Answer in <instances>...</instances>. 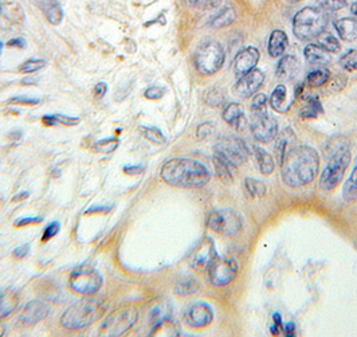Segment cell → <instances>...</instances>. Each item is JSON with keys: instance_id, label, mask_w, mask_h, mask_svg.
Returning <instances> with one entry per match:
<instances>
[{"instance_id": "1", "label": "cell", "mask_w": 357, "mask_h": 337, "mask_svg": "<svg viewBox=\"0 0 357 337\" xmlns=\"http://www.w3.org/2000/svg\"><path fill=\"white\" fill-rule=\"evenodd\" d=\"M282 179L291 189L311 183L320 171V156L311 146H297L281 166Z\"/></svg>"}, {"instance_id": "2", "label": "cell", "mask_w": 357, "mask_h": 337, "mask_svg": "<svg viewBox=\"0 0 357 337\" xmlns=\"http://www.w3.org/2000/svg\"><path fill=\"white\" fill-rule=\"evenodd\" d=\"M162 179L171 187L176 189H202L204 187L211 175L203 164L192 159H172L162 168Z\"/></svg>"}, {"instance_id": "3", "label": "cell", "mask_w": 357, "mask_h": 337, "mask_svg": "<svg viewBox=\"0 0 357 337\" xmlns=\"http://www.w3.org/2000/svg\"><path fill=\"white\" fill-rule=\"evenodd\" d=\"M106 311V305L98 298H85L73 304L61 317V325L69 331L84 329L99 320Z\"/></svg>"}, {"instance_id": "4", "label": "cell", "mask_w": 357, "mask_h": 337, "mask_svg": "<svg viewBox=\"0 0 357 337\" xmlns=\"http://www.w3.org/2000/svg\"><path fill=\"white\" fill-rule=\"evenodd\" d=\"M328 26L324 11L316 7H304L293 18V32L300 41H311L318 38Z\"/></svg>"}, {"instance_id": "5", "label": "cell", "mask_w": 357, "mask_h": 337, "mask_svg": "<svg viewBox=\"0 0 357 337\" xmlns=\"http://www.w3.org/2000/svg\"><path fill=\"white\" fill-rule=\"evenodd\" d=\"M351 149L348 143L344 142L342 144L334 146L329 162L320 177V187L324 191H332L344 179L345 171L351 163Z\"/></svg>"}, {"instance_id": "6", "label": "cell", "mask_w": 357, "mask_h": 337, "mask_svg": "<svg viewBox=\"0 0 357 337\" xmlns=\"http://www.w3.org/2000/svg\"><path fill=\"white\" fill-rule=\"evenodd\" d=\"M226 54L220 44L207 41L195 51V68L202 75H213L219 72L224 64Z\"/></svg>"}, {"instance_id": "7", "label": "cell", "mask_w": 357, "mask_h": 337, "mask_svg": "<svg viewBox=\"0 0 357 337\" xmlns=\"http://www.w3.org/2000/svg\"><path fill=\"white\" fill-rule=\"evenodd\" d=\"M70 288L82 296H93L102 287V276L93 266L82 265L75 267L70 276Z\"/></svg>"}, {"instance_id": "8", "label": "cell", "mask_w": 357, "mask_h": 337, "mask_svg": "<svg viewBox=\"0 0 357 337\" xmlns=\"http://www.w3.org/2000/svg\"><path fill=\"white\" fill-rule=\"evenodd\" d=\"M139 312L135 308L121 309L109 314L99 329V336L119 337L132 329L137 321Z\"/></svg>"}, {"instance_id": "9", "label": "cell", "mask_w": 357, "mask_h": 337, "mask_svg": "<svg viewBox=\"0 0 357 337\" xmlns=\"http://www.w3.org/2000/svg\"><path fill=\"white\" fill-rule=\"evenodd\" d=\"M207 226L218 234L234 237L242 230V218L231 209L218 210L209 215Z\"/></svg>"}, {"instance_id": "10", "label": "cell", "mask_w": 357, "mask_h": 337, "mask_svg": "<svg viewBox=\"0 0 357 337\" xmlns=\"http://www.w3.org/2000/svg\"><path fill=\"white\" fill-rule=\"evenodd\" d=\"M238 264L229 257H216L209 266V281L213 287H226L231 284L238 276Z\"/></svg>"}, {"instance_id": "11", "label": "cell", "mask_w": 357, "mask_h": 337, "mask_svg": "<svg viewBox=\"0 0 357 337\" xmlns=\"http://www.w3.org/2000/svg\"><path fill=\"white\" fill-rule=\"evenodd\" d=\"M215 155L230 163L233 167L242 166L249 156V148L240 139H223L215 145Z\"/></svg>"}, {"instance_id": "12", "label": "cell", "mask_w": 357, "mask_h": 337, "mask_svg": "<svg viewBox=\"0 0 357 337\" xmlns=\"http://www.w3.org/2000/svg\"><path fill=\"white\" fill-rule=\"evenodd\" d=\"M250 129L255 140L261 143H270L278 135V122L269 113H251Z\"/></svg>"}, {"instance_id": "13", "label": "cell", "mask_w": 357, "mask_h": 337, "mask_svg": "<svg viewBox=\"0 0 357 337\" xmlns=\"http://www.w3.org/2000/svg\"><path fill=\"white\" fill-rule=\"evenodd\" d=\"M264 82V74L260 69H253L239 77L233 88V93L240 98H250L254 96Z\"/></svg>"}, {"instance_id": "14", "label": "cell", "mask_w": 357, "mask_h": 337, "mask_svg": "<svg viewBox=\"0 0 357 337\" xmlns=\"http://www.w3.org/2000/svg\"><path fill=\"white\" fill-rule=\"evenodd\" d=\"M297 148V136L291 128H285L280 135H277L276 145H274V155L276 160L280 166H282L287 160V157L296 151Z\"/></svg>"}, {"instance_id": "15", "label": "cell", "mask_w": 357, "mask_h": 337, "mask_svg": "<svg viewBox=\"0 0 357 337\" xmlns=\"http://www.w3.org/2000/svg\"><path fill=\"white\" fill-rule=\"evenodd\" d=\"M214 320L213 308L206 302L192 304L186 312V322L192 328H204Z\"/></svg>"}, {"instance_id": "16", "label": "cell", "mask_w": 357, "mask_h": 337, "mask_svg": "<svg viewBox=\"0 0 357 337\" xmlns=\"http://www.w3.org/2000/svg\"><path fill=\"white\" fill-rule=\"evenodd\" d=\"M216 251H215V244L213 240L207 238L202 242L197 249L193 251L191 257V266L196 270H207L209 266L213 264L216 258Z\"/></svg>"}, {"instance_id": "17", "label": "cell", "mask_w": 357, "mask_h": 337, "mask_svg": "<svg viewBox=\"0 0 357 337\" xmlns=\"http://www.w3.org/2000/svg\"><path fill=\"white\" fill-rule=\"evenodd\" d=\"M48 312H50V308L48 304L39 300H34V301H30L22 309L19 321L26 327H31L45 320L48 316Z\"/></svg>"}, {"instance_id": "18", "label": "cell", "mask_w": 357, "mask_h": 337, "mask_svg": "<svg viewBox=\"0 0 357 337\" xmlns=\"http://www.w3.org/2000/svg\"><path fill=\"white\" fill-rule=\"evenodd\" d=\"M258 61H260V51L257 48H243L235 57V62H234L235 74L239 77L246 73L251 72L258 65Z\"/></svg>"}, {"instance_id": "19", "label": "cell", "mask_w": 357, "mask_h": 337, "mask_svg": "<svg viewBox=\"0 0 357 337\" xmlns=\"http://www.w3.org/2000/svg\"><path fill=\"white\" fill-rule=\"evenodd\" d=\"M223 120L226 121L230 126H233L238 131H244V128L247 126L244 109H243L242 105H239L237 102H231L224 108Z\"/></svg>"}, {"instance_id": "20", "label": "cell", "mask_w": 357, "mask_h": 337, "mask_svg": "<svg viewBox=\"0 0 357 337\" xmlns=\"http://www.w3.org/2000/svg\"><path fill=\"white\" fill-rule=\"evenodd\" d=\"M289 46V39L285 31L274 30L269 38L267 52L271 58H280L285 54L286 48Z\"/></svg>"}, {"instance_id": "21", "label": "cell", "mask_w": 357, "mask_h": 337, "mask_svg": "<svg viewBox=\"0 0 357 337\" xmlns=\"http://www.w3.org/2000/svg\"><path fill=\"white\" fill-rule=\"evenodd\" d=\"M300 62L296 57L285 55L281 58L278 66H277V77L284 81H291L300 74Z\"/></svg>"}, {"instance_id": "22", "label": "cell", "mask_w": 357, "mask_h": 337, "mask_svg": "<svg viewBox=\"0 0 357 337\" xmlns=\"http://www.w3.org/2000/svg\"><path fill=\"white\" fill-rule=\"evenodd\" d=\"M305 58L313 66L322 68L331 62V52H328L324 48H321L318 44H310L305 48Z\"/></svg>"}, {"instance_id": "23", "label": "cell", "mask_w": 357, "mask_h": 337, "mask_svg": "<svg viewBox=\"0 0 357 337\" xmlns=\"http://www.w3.org/2000/svg\"><path fill=\"white\" fill-rule=\"evenodd\" d=\"M336 31L345 42H354L357 39V21L355 18H341L334 22Z\"/></svg>"}, {"instance_id": "24", "label": "cell", "mask_w": 357, "mask_h": 337, "mask_svg": "<svg viewBox=\"0 0 357 337\" xmlns=\"http://www.w3.org/2000/svg\"><path fill=\"white\" fill-rule=\"evenodd\" d=\"M19 304V294L15 290L7 289L0 291V320L12 314Z\"/></svg>"}, {"instance_id": "25", "label": "cell", "mask_w": 357, "mask_h": 337, "mask_svg": "<svg viewBox=\"0 0 357 337\" xmlns=\"http://www.w3.org/2000/svg\"><path fill=\"white\" fill-rule=\"evenodd\" d=\"M271 108L278 113H285L290 106V101L287 98V89L284 85H278L270 97Z\"/></svg>"}, {"instance_id": "26", "label": "cell", "mask_w": 357, "mask_h": 337, "mask_svg": "<svg viewBox=\"0 0 357 337\" xmlns=\"http://www.w3.org/2000/svg\"><path fill=\"white\" fill-rule=\"evenodd\" d=\"M254 155H255V160L258 164V168L262 172L263 175H271L274 171V159L271 157V155L263 149L261 146H254Z\"/></svg>"}, {"instance_id": "27", "label": "cell", "mask_w": 357, "mask_h": 337, "mask_svg": "<svg viewBox=\"0 0 357 337\" xmlns=\"http://www.w3.org/2000/svg\"><path fill=\"white\" fill-rule=\"evenodd\" d=\"M42 7L45 10V15H46L50 23L57 26V24L62 22L64 11H62V8H61V6L57 0H45Z\"/></svg>"}, {"instance_id": "28", "label": "cell", "mask_w": 357, "mask_h": 337, "mask_svg": "<svg viewBox=\"0 0 357 337\" xmlns=\"http://www.w3.org/2000/svg\"><path fill=\"white\" fill-rule=\"evenodd\" d=\"M237 19V14L231 6H226L211 21V27L214 28H222L226 26L234 23Z\"/></svg>"}, {"instance_id": "29", "label": "cell", "mask_w": 357, "mask_h": 337, "mask_svg": "<svg viewBox=\"0 0 357 337\" xmlns=\"http://www.w3.org/2000/svg\"><path fill=\"white\" fill-rule=\"evenodd\" d=\"M331 78H332V74L328 69L320 68V69H316L314 72L309 73L307 78V84L311 88H321L327 82H329Z\"/></svg>"}, {"instance_id": "30", "label": "cell", "mask_w": 357, "mask_h": 337, "mask_svg": "<svg viewBox=\"0 0 357 337\" xmlns=\"http://www.w3.org/2000/svg\"><path fill=\"white\" fill-rule=\"evenodd\" d=\"M215 171L218 173V176L220 177V180H223L224 183H231L233 182V172H231V164L227 163L226 160H223L219 156H214Z\"/></svg>"}, {"instance_id": "31", "label": "cell", "mask_w": 357, "mask_h": 337, "mask_svg": "<svg viewBox=\"0 0 357 337\" xmlns=\"http://www.w3.org/2000/svg\"><path fill=\"white\" fill-rule=\"evenodd\" d=\"M321 112H322V106L320 99L317 97H309L307 99L305 106L301 110V116L304 119H316Z\"/></svg>"}, {"instance_id": "32", "label": "cell", "mask_w": 357, "mask_h": 337, "mask_svg": "<svg viewBox=\"0 0 357 337\" xmlns=\"http://www.w3.org/2000/svg\"><path fill=\"white\" fill-rule=\"evenodd\" d=\"M140 131H142L144 137L146 140H149L151 143H153V144L163 145L167 143L166 136L162 133V131L159 128H155V126H142Z\"/></svg>"}, {"instance_id": "33", "label": "cell", "mask_w": 357, "mask_h": 337, "mask_svg": "<svg viewBox=\"0 0 357 337\" xmlns=\"http://www.w3.org/2000/svg\"><path fill=\"white\" fill-rule=\"evenodd\" d=\"M344 199L347 202L357 200V163L354 168V172L351 173L349 179L347 180V183L344 186Z\"/></svg>"}, {"instance_id": "34", "label": "cell", "mask_w": 357, "mask_h": 337, "mask_svg": "<svg viewBox=\"0 0 357 337\" xmlns=\"http://www.w3.org/2000/svg\"><path fill=\"white\" fill-rule=\"evenodd\" d=\"M197 290H199V284L191 277L180 280L175 287V293L179 296H190L196 293Z\"/></svg>"}, {"instance_id": "35", "label": "cell", "mask_w": 357, "mask_h": 337, "mask_svg": "<svg viewBox=\"0 0 357 337\" xmlns=\"http://www.w3.org/2000/svg\"><path fill=\"white\" fill-rule=\"evenodd\" d=\"M318 45L321 48H325L328 52H338L341 50V45L340 42L336 39L334 34L331 32H322L320 37H318Z\"/></svg>"}, {"instance_id": "36", "label": "cell", "mask_w": 357, "mask_h": 337, "mask_svg": "<svg viewBox=\"0 0 357 337\" xmlns=\"http://www.w3.org/2000/svg\"><path fill=\"white\" fill-rule=\"evenodd\" d=\"M244 189L246 193L250 195V198H262L266 193V187L262 182L255 180V179H246L244 180Z\"/></svg>"}, {"instance_id": "37", "label": "cell", "mask_w": 357, "mask_h": 337, "mask_svg": "<svg viewBox=\"0 0 357 337\" xmlns=\"http://www.w3.org/2000/svg\"><path fill=\"white\" fill-rule=\"evenodd\" d=\"M338 64L341 65L342 69H345L347 72H356L357 70V48L349 50L348 52H345Z\"/></svg>"}, {"instance_id": "38", "label": "cell", "mask_w": 357, "mask_h": 337, "mask_svg": "<svg viewBox=\"0 0 357 337\" xmlns=\"http://www.w3.org/2000/svg\"><path fill=\"white\" fill-rule=\"evenodd\" d=\"M119 140L117 137H110V139H102L97 142L95 144V149L101 153H112L119 148Z\"/></svg>"}, {"instance_id": "39", "label": "cell", "mask_w": 357, "mask_h": 337, "mask_svg": "<svg viewBox=\"0 0 357 337\" xmlns=\"http://www.w3.org/2000/svg\"><path fill=\"white\" fill-rule=\"evenodd\" d=\"M223 0H187V3L191 7L196 8V10H202V11H210L215 10L222 4Z\"/></svg>"}, {"instance_id": "40", "label": "cell", "mask_w": 357, "mask_h": 337, "mask_svg": "<svg viewBox=\"0 0 357 337\" xmlns=\"http://www.w3.org/2000/svg\"><path fill=\"white\" fill-rule=\"evenodd\" d=\"M204 101H206L207 105H210V106H213V108H216V106H220V105L224 102V96H223V93H222L220 89H216V88H215V89H211V90H209V92L206 93Z\"/></svg>"}, {"instance_id": "41", "label": "cell", "mask_w": 357, "mask_h": 337, "mask_svg": "<svg viewBox=\"0 0 357 337\" xmlns=\"http://www.w3.org/2000/svg\"><path fill=\"white\" fill-rule=\"evenodd\" d=\"M45 65H46V62L44 59H28L19 68V70L24 74H32V73L41 70Z\"/></svg>"}, {"instance_id": "42", "label": "cell", "mask_w": 357, "mask_h": 337, "mask_svg": "<svg viewBox=\"0 0 357 337\" xmlns=\"http://www.w3.org/2000/svg\"><path fill=\"white\" fill-rule=\"evenodd\" d=\"M267 112V97L263 93L257 95L251 101V113H266Z\"/></svg>"}, {"instance_id": "43", "label": "cell", "mask_w": 357, "mask_h": 337, "mask_svg": "<svg viewBox=\"0 0 357 337\" xmlns=\"http://www.w3.org/2000/svg\"><path fill=\"white\" fill-rule=\"evenodd\" d=\"M317 3L325 11H338L347 6V0H317Z\"/></svg>"}, {"instance_id": "44", "label": "cell", "mask_w": 357, "mask_h": 337, "mask_svg": "<svg viewBox=\"0 0 357 337\" xmlns=\"http://www.w3.org/2000/svg\"><path fill=\"white\" fill-rule=\"evenodd\" d=\"M59 230H61V224H59V222H52V223H50L48 227L45 229V233H44L42 241H50L51 238H54V237L59 233Z\"/></svg>"}, {"instance_id": "45", "label": "cell", "mask_w": 357, "mask_h": 337, "mask_svg": "<svg viewBox=\"0 0 357 337\" xmlns=\"http://www.w3.org/2000/svg\"><path fill=\"white\" fill-rule=\"evenodd\" d=\"M8 102L10 104H17V105H37V104H39V99L32 98V97L18 96L11 98Z\"/></svg>"}, {"instance_id": "46", "label": "cell", "mask_w": 357, "mask_h": 337, "mask_svg": "<svg viewBox=\"0 0 357 337\" xmlns=\"http://www.w3.org/2000/svg\"><path fill=\"white\" fill-rule=\"evenodd\" d=\"M54 119L57 121V124H62L65 126H74L79 124L78 117H70V116H65V115H54Z\"/></svg>"}, {"instance_id": "47", "label": "cell", "mask_w": 357, "mask_h": 337, "mask_svg": "<svg viewBox=\"0 0 357 337\" xmlns=\"http://www.w3.org/2000/svg\"><path fill=\"white\" fill-rule=\"evenodd\" d=\"M163 95H164V89H162L159 86H151L144 93V96L146 97L148 99H160Z\"/></svg>"}, {"instance_id": "48", "label": "cell", "mask_w": 357, "mask_h": 337, "mask_svg": "<svg viewBox=\"0 0 357 337\" xmlns=\"http://www.w3.org/2000/svg\"><path fill=\"white\" fill-rule=\"evenodd\" d=\"M211 132H213V124H211V122H206V124H203V125H200V126L197 128L196 135H197V137H199L200 140H204L207 136L211 135Z\"/></svg>"}, {"instance_id": "49", "label": "cell", "mask_w": 357, "mask_h": 337, "mask_svg": "<svg viewBox=\"0 0 357 337\" xmlns=\"http://www.w3.org/2000/svg\"><path fill=\"white\" fill-rule=\"evenodd\" d=\"M41 222H42V218H22L15 222V226L24 227V226H30V224H38Z\"/></svg>"}, {"instance_id": "50", "label": "cell", "mask_w": 357, "mask_h": 337, "mask_svg": "<svg viewBox=\"0 0 357 337\" xmlns=\"http://www.w3.org/2000/svg\"><path fill=\"white\" fill-rule=\"evenodd\" d=\"M273 318H274V325L271 327V332H273V335H278L280 331L282 329V320H281L280 314H277L273 316Z\"/></svg>"}, {"instance_id": "51", "label": "cell", "mask_w": 357, "mask_h": 337, "mask_svg": "<svg viewBox=\"0 0 357 337\" xmlns=\"http://www.w3.org/2000/svg\"><path fill=\"white\" fill-rule=\"evenodd\" d=\"M106 92H108V85L105 82H99V84L95 85V96L97 98H102L106 95Z\"/></svg>"}, {"instance_id": "52", "label": "cell", "mask_w": 357, "mask_h": 337, "mask_svg": "<svg viewBox=\"0 0 357 337\" xmlns=\"http://www.w3.org/2000/svg\"><path fill=\"white\" fill-rule=\"evenodd\" d=\"M30 251V246L28 244H23V246H19L14 250V257L15 258H24Z\"/></svg>"}, {"instance_id": "53", "label": "cell", "mask_w": 357, "mask_h": 337, "mask_svg": "<svg viewBox=\"0 0 357 337\" xmlns=\"http://www.w3.org/2000/svg\"><path fill=\"white\" fill-rule=\"evenodd\" d=\"M7 46L8 48H26V41L22 39V38H15V39H11V41H8V44H7Z\"/></svg>"}, {"instance_id": "54", "label": "cell", "mask_w": 357, "mask_h": 337, "mask_svg": "<svg viewBox=\"0 0 357 337\" xmlns=\"http://www.w3.org/2000/svg\"><path fill=\"white\" fill-rule=\"evenodd\" d=\"M124 171L125 173H129V175H137V173H142L144 169L142 167H125Z\"/></svg>"}, {"instance_id": "55", "label": "cell", "mask_w": 357, "mask_h": 337, "mask_svg": "<svg viewBox=\"0 0 357 337\" xmlns=\"http://www.w3.org/2000/svg\"><path fill=\"white\" fill-rule=\"evenodd\" d=\"M285 335L286 336H294V324L293 322H289L286 325Z\"/></svg>"}, {"instance_id": "56", "label": "cell", "mask_w": 357, "mask_h": 337, "mask_svg": "<svg viewBox=\"0 0 357 337\" xmlns=\"http://www.w3.org/2000/svg\"><path fill=\"white\" fill-rule=\"evenodd\" d=\"M101 211H108V209H106V207H97V209L92 207V209H89V210L86 211V214H92V213L97 214V213H101Z\"/></svg>"}, {"instance_id": "57", "label": "cell", "mask_w": 357, "mask_h": 337, "mask_svg": "<svg viewBox=\"0 0 357 337\" xmlns=\"http://www.w3.org/2000/svg\"><path fill=\"white\" fill-rule=\"evenodd\" d=\"M27 198H28V193H23V195H17V196L14 198V202L22 200V199H27Z\"/></svg>"}, {"instance_id": "58", "label": "cell", "mask_w": 357, "mask_h": 337, "mask_svg": "<svg viewBox=\"0 0 357 337\" xmlns=\"http://www.w3.org/2000/svg\"><path fill=\"white\" fill-rule=\"evenodd\" d=\"M351 11H352V15L355 17V19L357 21V3H354V4L351 6Z\"/></svg>"}, {"instance_id": "59", "label": "cell", "mask_w": 357, "mask_h": 337, "mask_svg": "<svg viewBox=\"0 0 357 337\" xmlns=\"http://www.w3.org/2000/svg\"><path fill=\"white\" fill-rule=\"evenodd\" d=\"M32 1H35V3H39L41 6H44V3H45V0H32Z\"/></svg>"}, {"instance_id": "60", "label": "cell", "mask_w": 357, "mask_h": 337, "mask_svg": "<svg viewBox=\"0 0 357 337\" xmlns=\"http://www.w3.org/2000/svg\"><path fill=\"white\" fill-rule=\"evenodd\" d=\"M289 3H291V4H294V3H298V1H301V0H287Z\"/></svg>"}, {"instance_id": "61", "label": "cell", "mask_w": 357, "mask_h": 337, "mask_svg": "<svg viewBox=\"0 0 357 337\" xmlns=\"http://www.w3.org/2000/svg\"><path fill=\"white\" fill-rule=\"evenodd\" d=\"M1 10H3V6H1V3H0V11H1Z\"/></svg>"}, {"instance_id": "62", "label": "cell", "mask_w": 357, "mask_h": 337, "mask_svg": "<svg viewBox=\"0 0 357 337\" xmlns=\"http://www.w3.org/2000/svg\"><path fill=\"white\" fill-rule=\"evenodd\" d=\"M1 48H3V45H1V42H0V51H1Z\"/></svg>"}]
</instances>
